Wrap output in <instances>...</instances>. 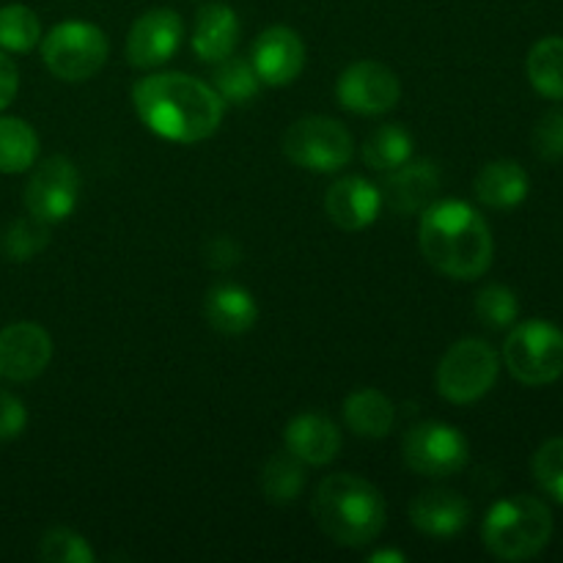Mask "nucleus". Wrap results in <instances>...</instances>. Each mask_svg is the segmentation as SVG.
<instances>
[{"instance_id":"a211bd4d","label":"nucleus","mask_w":563,"mask_h":563,"mask_svg":"<svg viewBox=\"0 0 563 563\" xmlns=\"http://www.w3.org/2000/svg\"><path fill=\"white\" fill-rule=\"evenodd\" d=\"M410 522L427 537H456L471 522V504L454 489H427L410 504Z\"/></svg>"},{"instance_id":"ddd939ff","label":"nucleus","mask_w":563,"mask_h":563,"mask_svg":"<svg viewBox=\"0 0 563 563\" xmlns=\"http://www.w3.org/2000/svg\"><path fill=\"white\" fill-rule=\"evenodd\" d=\"M185 38V22L174 9H148L126 36V58L135 69H157L168 64Z\"/></svg>"},{"instance_id":"f704fd0d","label":"nucleus","mask_w":563,"mask_h":563,"mask_svg":"<svg viewBox=\"0 0 563 563\" xmlns=\"http://www.w3.org/2000/svg\"><path fill=\"white\" fill-rule=\"evenodd\" d=\"M16 91H20V69H16L14 58H9L5 49H0V113L14 102Z\"/></svg>"},{"instance_id":"c9c22d12","label":"nucleus","mask_w":563,"mask_h":563,"mask_svg":"<svg viewBox=\"0 0 563 563\" xmlns=\"http://www.w3.org/2000/svg\"><path fill=\"white\" fill-rule=\"evenodd\" d=\"M240 262V245L229 236H218L207 245V264L212 269H231Z\"/></svg>"},{"instance_id":"1a4fd4ad","label":"nucleus","mask_w":563,"mask_h":563,"mask_svg":"<svg viewBox=\"0 0 563 563\" xmlns=\"http://www.w3.org/2000/svg\"><path fill=\"white\" fill-rule=\"evenodd\" d=\"M401 456L418 476L449 478L456 476L471 460V445L460 429L440 421H421L407 429L401 440Z\"/></svg>"},{"instance_id":"f03ea898","label":"nucleus","mask_w":563,"mask_h":563,"mask_svg":"<svg viewBox=\"0 0 563 563\" xmlns=\"http://www.w3.org/2000/svg\"><path fill=\"white\" fill-rule=\"evenodd\" d=\"M418 242L438 273L456 280H476L493 267L495 240L482 212L467 201H434L421 212Z\"/></svg>"},{"instance_id":"2f4dec72","label":"nucleus","mask_w":563,"mask_h":563,"mask_svg":"<svg viewBox=\"0 0 563 563\" xmlns=\"http://www.w3.org/2000/svg\"><path fill=\"white\" fill-rule=\"evenodd\" d=\"M533 478L544 495L563 506V438H553L533 454Z\"/></svg>"},{"instance_id":"7ed1b4c3","label":"nucleus","mask_w":563,"mask_h":563,"mask_svg":"<svg viewBox=\"0 0 563 563\" xmlns=\"http://www.w3.org/2000/svg\"><path fill=\"white\" fill-rule=\"evenodd\" d=\"M313 517L341 548H366L383 533L388 506L383 493L355 473H333L313 495Z\"/></svg>"},{"instance_id":"9b49d317","label":"nucleus","mask_w":563,"mask_h":563,"mask_svg":"<svg viewBox=\"0 0 563 563\" xmlns=\"http://www.w3.org/2000/svg\"><path fill=\"white\" fill-rule=\"evenodd\" d=\"M335 99L355 115H383L399 104L401 82L396 71L379 60H355L339 75Z\"/></svg>"},{"instance_id":"6e6552de","label":"nucleus","mask_w":563,"mask_h":563,"mask_svg":"<svg viewBox=\"0 0 563 563\" xmlns=\"http://www.w3.org/2000/svg\"><path fill=\"white\" fill-rule=\"evenodd\" d=\"M355 143L341 121L328 115L297 119L284 135V154L311 174H335L352 159Z\"/></svg>"},{"instance_id":"a878e982","label":"nucleus","mask_w":563,"mask_h":563,"mask_svg":"<svg viewBox=\"0 0 563 563\" xmlns=\"http://www.w3.org/2000/svg\"><path fill=\"white\" fill-rule=\"evenodd\" d=\"M302 487H306V473H302V462L297 456L273 454L262 467V493L273 506H289L300 498Z\"/></svg>"},{"instance_id":"7c9ffc66","label":"nucleus","mask_w":563,"mask_h":563,"mask_svg":"<svg viewBox=\"0 0 563 563\" xmlns=\"http://www.w3.org/2000/svg\"><path fill=\"white\" fill-rule=\"evenodd\" d=\"M38 559L44 563H93L97 553L91 550L86 537L69 531V528H53L42 537Z\"/></svg>"},{"instance_id":"423d86ee","label":"nucleus","mask_w":563,"mask_h":563,"mask_svg":"<svg viewBox=\"0 0 563 563\" xmlns=\"http://www.w3.org/2000/svg\"><path fill=\"white\" fill-rule=\"evenodd\" d=\"M110 55L108 36L99 25L82 20H69L55 25L42 36L44 66L58 80L82 82L104 69Z\"/></svg>"},{"instance_id":"c85d7f7f","label":"nucleus","mask_w":563,"mask_h":563,"mask_svg":"<svg viewBox=\"0 0 563 563\" xmlns=\"http://www.w3.org/2000/svg\"><path fill=\"white\" fill-rule=\"evenodd\" d=\"M49 245V223L36 218L16 220L5 229L0 247H3L5 258L9 262H31L33 256L44 251Z\"/></svg>"},{"instance_id":"4be33fe9","label":"nucleus","mask_w":563,"mask_h":563,"mask_svg":"<svg viewBox=\"0 0 563 563\" xmlns=\"http://www.w3.org/2000/svg\"><path fill=\"white\" fill-rule=\"evenodd\" d=\"M344 421L357 438L383 440L394 429L396 407L383 390L361 388L344 399Z\"/></svg>"},{"instance_id":"39448f33","label":"nucleus","mask_w":563,"mask_h":563,"mask_svg":"<svg viewBox=\"0 0 563 563\" xmlns=\"http://www.w3.org/2000/svg\"><path fill=\"white\" fill-rule=\"evenodd\" d=\"M504 363L517 383L542 388L563 377V330L548 319H528L511 328Z\"/></svg>"},{"instance_id":"f8f14e48","label":"nucleus","mask_w":563,"mask_h":563,"mask_svg":"<svg viewBox=\"0 0 563 563\" xmlns=\"http://www.w3.org/2000/svg\"><path fill=\"white\" fill-rule=\"evenodd\" d=\"M53 361V339L36 322H14L0 330V379L31 383Z\"/></svg>"},{"instance_id":"bb28decb","label":"nucleus","mask_w":563,"mask_h":563,"mask_svg":"<svg viewBox=\"0 0 563 563\" xmlns=\"http://www.w3.org/2000/svg\"><path fill=\"white\" fill-rule=\"evenodd\" d=\"M42 44V20L31 5L9 3L0 9V49L31 53Z\"/></svg>"},{"instance_id":"72a5a7b5","label":"nucleus","mask_w":563,"mask_h":563,"mask_svg":"<svg viewBox=\"0 0 563 563\" xmlns=\"http://www.w3.org/2000/svg\"><path fill=\"white\" fill-rule=\"evenodd\" d=\"M27 427V410L20 396L0 390V443L16 440Z\"/></svg>"},{"instance_id":"473e14b6","label":"nucleus","mask_w":563,"mask_h":563,"mask_svg":"<svg viewBox=\"0 0 563 563\" xmlns=\"http://www.w3.org/2000/svg\"><path fill=\"white\" fill-rule=\"evenodd\" d=\"M533 148L548 163L563 159V110H550L533 126Z\"/></svg>"},{"instance_id":"393cba45","label":"nucleus","mask_w":563,"mask_h":563,"mask_svg":"<svg viewBox=\"0 0 563 563\" xmlns=\"http://www.w3.org/2000/svg\"><path fill=\"white\" fill-rule=\"evenodd\" d=\"M528 80L542 97L563 99V38L544 36L528 53Z\"/></svg>"},{"instance_id":"2eb2a0df","label":"nucleus","mask_w":563,"mask_h":563,"mask_svg":"<svg viewBox=\"0 0 563 563\" xmlns=\"http://www.w3.org/2000/svg\"><path fill=\"white\" fill-rule=\"evenodd\" d=\"M383 207V190L363 176H344L324 196V212L341 231L368 229Z\"/></svg>"},{"instance_id":"20e7f679","label":"nucleus","mask_w":563,"mask_h":563,"mask_svg":"<svg viewBox=\"0 0 563 563\" xmlns=\"http://www.w3.org/2000/svg\"><path fill=\"white\" fill-rule=\"evenodd\" d=\"M484 548L500 561H531L553 539V515L533 495H511L487 511L482 526Z\"/></svg>"},{"instance_id":"9d476101","label":"nucleus","mask_w":563,"mask_h":563,"mask_svg":"<svg viewBox=\"0 0 563 563\" xmlns=\"http://www.w3.org/2000/svg\"><path fill=\"white\" fill-rule=\"evenodd\" d=\"M80 203V170L69 157H47L33 165V174L25 185V207L31 218L44 223H60L71 218Z\"/></svg>"},{"instance_id":"6ab92c4d","label":"nucleus","mask_w":563,"mask_h":563,"mask_svg":"<svg viewBox=\"0 0 563 563\" xmlns=\"http://www.w3.org/2000/svg\"><path fill=\"white\" fill-rule=\"evenodd\" d=\"M240 42V16L229 3H203L192 27V53L203 64H220L234 55Z\"/></svg>"},{"instance_id":"e433bc0d","label":"nucleus","mask_w":563,"mask_h":563,"mask_svg":"<svg viewBox=\"0 0 563 563\" xmlns=\"http://www.w3.org/2000/svg\"><path fill=\"white\" fill-rule=\"evenodd\" d=\"M368 561L372 563H405V553H399V550H379V553H372L368 555Z\"/></svg>"},{"instance_id":"4468645a","label":"nucleus","mask_w":563,"mask_h":563,"mask_svg":"<svg viewBox=\"0 0 563 563\" xmlns=\"http://www.w3.org/2000/svg\"><path fill=\"white\" fill-rule=\"evenodd\" d=\"M251 64L262 86H291L306 69V44L289 25H273L253 42Z\"/></svg>"},{"instance_id":"aec40b11","label":"nucleus","mask_w":563,"mask_h":563,"mask_svg":"<svg viewBox=\"0 0 563 563\" xmlns=\"http://www.w3.org/2000/svg\"><path fill=\"white\" fill-rule=\"evenodd\" d=\"M209 328L223 335H242L258 322V306L251 291L240 284H218L207 291L203 302Z\"/></svg>"},{"instance_id":"0eeeda50","label":"nucleus","mask_w":563,"mask_h":563,"mask_svg":"<svg viewBox=\"0 0 563 563\" xmlns=\"http://www.w3.org/2000/svg\"><path fill=\"white\" fill-rule=\"evenodd\" d=\"M500 357L487 341L462 339L451 346L438 366V394L451 405H473L495 388Z\"/></svg>"},{"instance_id":"412c9836","label":"nucleus","mask_w":563,"mask_h":563,"mask_svg":"<svg viewBox=\"0 0 563 563\" xmlns=\"http://www.w3.org/2000/svg\"><path fill=\"white\" fill-rule=\"evenodd\" d=\"M531 190L526 168L515 159H495L487 163L473 179V192L478 201L489 209H515L520 207Z\"/></svg>"},{"instance_id":"f257e3e1","label":"nucleus","mask_w":563,"mask_h":563,"mask_svg":"<svg viewBox=\"0 0 563 563\" xmlns=\"http://www.w3.org/2000/svg\"><path fill=\"white\" fill-rule=\"evenodd\" d=\"M137 119L170 143H201L220 130L225 102L209 82L185 71H159L132 88Z\"/></svg>"},{"instance_id":"c756f323","label":"nucleus","mask_w":563,"mask_h":563,"mask_svg":"<svg viewBox=\"0 0 563 563\" xmlns=\"http://www.w3.org/2000/svg\"><path fill=\"white\" fill-rule=\"evenodd\" d=\"M476 317L487 328L506 330L520 317V302H517V295L509 286L489 284L476 295Z\"/></svg>"},{"instance_id":"dca6fc26","label":"nucleus","mask_w":563,"mask_h":563,"mask_svg":"<svg viewBox=\"0 0 563 563\" xmlns=\"http://www.w3.org/2000/svg\"><path fill=\"white\" fill-rule=\"evenodd\" d=\"M440 168L432 159H407L396 170H388L383 185V201L396 214H418L434 203L440 190Z\"/></svg>"},{"instance_id":"f3484780","label":"nucleus","mask_w":563,"mask_h":563,"mask_svg":"<svg viewBox=\"0 0 563 563\" xmlns=\"http://www.w3.org/2000/svg\"><path fill=\"white\" fill-rule=\"evenodd\" d=\"M284 440L286 451L311 467L330 465L341 451V429L322 412H302L291 418Z\"/></svg>"},{"instance_id":"b1692460","label":"nucleus","mask_w":563,"mask_h":563,"mask_svg":"<svg viewBox=\"0 0 563 563\" xmlns=\"http://www.w3.org/2000/svg\"><path fill=\"white\" fill-rule=\"evenodd\" d=\"M412 148H416V141L405 126L383 124L363 141V159H366L368 168L388 174V170H396L407 159H412Z\"/></svg>"},{"instance_id":"cd10ccee","label":"nucleus","mask_w":563,"mask_h":563,"mask_svg":"<svg viewBox=\"0 0 563 563\" xmlns=\"http://www.w3.org/2000/svg\"><path fill=\"white\" fill-rule=\"evenodd\" d=\"M212 88L220 93L225 104H247L256 97L258 88H262V80H258L251 60L229 55L220 64H214Z\"/></svg>"},{"instance_id":"5701e85b","label":"nucleus","mask_w":563,"mask_h":563,"mask_svg":"<svg viewBox=\"0 0 563 563\" xmlns=\"http://www.w3.org/2000/svg\"><path fill=\"white\" fill-rule=\"evenodd\" d=\"M38 135L25 119L0 115V174H25L36 165Z\"/></svg>"}]
</instances>
